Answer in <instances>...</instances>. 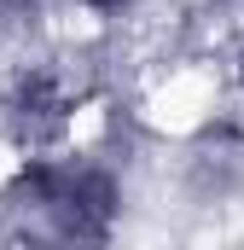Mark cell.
<instances>
[{"instance_id":"cell-1","label":"cell","mask_w":244,"mask_h":250,"mask_svg":"<svg viewBox=\"0 0 244 250\" xmlns=\"http://www.w3.org/2000/svg\"><path fill=\"white\" fill-rule=\"evenodd\" d=\"M64 6H76V12L93 18L99 29H117V23H128V18L145 12V0H64Z\"/></svg>"},{"instance_id":"cell-2","label":"cell","mask_w":244,"mask_h":250,"mask_svg":"<svg viewBox=\"0 0 244 250\" xmlns=\"http://www.w3.org/2000/svg\"><path fill=\"white\" fill-rule=\"evenodd\" d=\"M221 64H227L221 76H227V87H233V99H244V29L233 35V41H227V53H221Z\"/></svg>"}]
</instances>
